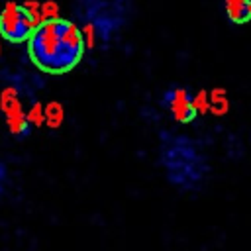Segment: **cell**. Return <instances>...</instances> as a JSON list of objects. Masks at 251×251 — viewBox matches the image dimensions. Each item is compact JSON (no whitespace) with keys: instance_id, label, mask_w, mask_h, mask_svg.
<instances>
[{"instance_id":"5b68a950","label":"cell","mask_w":251,"mask_h":251,"mask_svg":"<svg viewBox=\"0 0 251 251\" xmlns=\"http://www.w3.org/2000/svg\"><path fill=\"white\" fill-rule=\"evenodd\" d=\"M159 106L178 124H192L198 116L196 96L182 84L167 86L159 96Z\"/></svg>"},{"instance_id":"3957f363","label":"cell","mask_w":251,"mask_h":251,"mask_svg":"<svg viewBox=\"0 0 251 251\" xmlns=\"http://www.w3.org/2000/svg\"><path fill=\"white\" fill-rule=\"evenodd\" d=\"M76 18L90 27V31L108 45L126 27L131 16L129 0H75Z\"/></svg>"},{"instance_id":"52a82bcc","label":"cell","mask_w":251,"mask_h":251,"mask_svg":"<svg viewBox=\"0 0 251 251\" xmlns=\"http://www.w3.org/2000/svg\"><path fill=\"white\" fill-rule=\"evenodd\" d=\"M4 110H6V124L10 133L16 139H25L31 135V122L29 118L24 114V110L12 100V102H4Z\"/></svg>"},{"instance_id":"7a4b0ae2","label":"cell","mask_w":251,"mask_h":251,"mask_svg":"<svg viewBox=\"0 0 251 251\" xmlns=\"http://www.w3.org/2000/svg\"><path fill=\"white\" fill-rule=\"evenodd\" d=\"M159 165L167 180L182 192H198L210 175L208 155L202 143L171 129L159 133Z\"/></svg>"},{"instance_id":"9c48e42d","label":"cell","mask_w":251,"mask_h":251,"mask_svg":"<svg viewBox=\"0 0 251 251\" xmlns=\"http://www.w3.org/2000/svg\"><path fill=\"white\" fill-rule=\"evenodd\" d=\"M6 180H8V167L0 155V194L4 192V186H6Z\"/></svg>"},{"instance_id":"6da1fadb","label":"cell","mask_w":251,"mask_h":251,"mask_svg":"<svg viewBox=\"0 0 251 251\" xmlns=\"http://www.w3.org/2000/svg\"><path fill=\"white\" fill-rule=\"evenodd\" d=\"M27 55L33 67L43 73H69L84 55V33L65 18H49L27 39Z\"/></svg>"},{"instance_id":"8992f818","label":"cell","mask_w":251,"mask_h":251,"mask_svg":"<svg viewBox=\"0 0 251 251\" xmlns=\"http://www.w3.org/2000/svg\"><path fill=\"white\" fill-rule=\"evenodd\" d=\"M0 80H4L14 92H18L24 98L33 100L35 92L43 88V78L35 73H29L25 69H16V67H4L0 73Z\"/></svg>"},{"instance_id":"277c9868","label":"cell","mask_w":251,"mask_h":251,"mask_svg":"<svg viewBox=\"0 0 251 251\" xmlns=\"http://www.w3.org/2000/svg\"><path fill=\"white\" fill-rule=\"evenodd\" d=\"M37 25V16L25 4L8 2L0 10V35L10 43L27 41Z\"/></svg>"},{"instance_id":"ba28073f","label":"cell","mask_w":251,"mask_h":251,"mask_svg":"<svg viewBox=\"0 0 251 251\" xmlns=\"http://www.w3.org/2000/svg\"><path fill=\"white\" fill-rule=\"evenodd\" d=\"M224 12L231 24L251 22V0H224Z\"/></svg>"}]
</instances>
